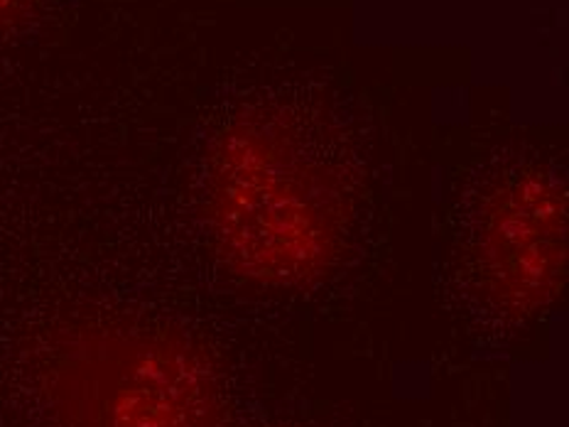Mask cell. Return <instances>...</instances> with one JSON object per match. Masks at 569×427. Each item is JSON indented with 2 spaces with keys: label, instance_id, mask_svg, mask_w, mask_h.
<instances>
[{
  "label": "cell",
  "instance_id": "obj_1",
  "mask_svg": "<svg viewBox=\"0 0 569 427\" xmlns=\"http://www.w3.org/2000/svg\"><path fill=\"white\" fill-rule=\"evenodd\" d=\"M201 201L219 256L246 280L305 285L339 258L349 219L341 175L280 130H236L223 140Z\"/></svg>",
  "mask_w": 569,
  "mask_h": 427
},
{
  "label": "cell",
  "instance_id": "obj_2",
  "mask_svg": "<svg viewBox=\"0 0 569 427\" xmlns=\"http://www.w3.org/2000/svg\"><path fill=\"white\" fill-rule=\"evenodd\" d=\"M42 396L59 427H227L217 376L177 331H62L44 354Z\"/></svg>",
  "mask_w": 569,
  "mask_h": 427
},
{
  "label": "cell",
  "instance_id": "obj_3",
  "mask_svg": "<svg viewBox=\"0 0 569 427\" xmlns=\"http://www.w3.org/2000/svg\"><path fill=\"white\" fill-rule=\"evenodd\" d=\"M481 268L496 302L532 315L565 285V201L542 180H526L498 195L481 239Z\"/></svg>",
  "mask_w": 569,
  "mask_h": 427
},
{
  "label": "cell",
  "instance_id": "obj_4",
  "mask_svg": "<svg viewBox=\"0 0 569 427\" xmlns=\"http://www.w3.org/2000/svg\"><path fill=\"white\" fill-rule=\"evenodd\" d=\"M32 0H0V32H8L28 16Z\"/></svg>",
  "mask_w": 569,
  "mask_h": 427
}]
</instances>
